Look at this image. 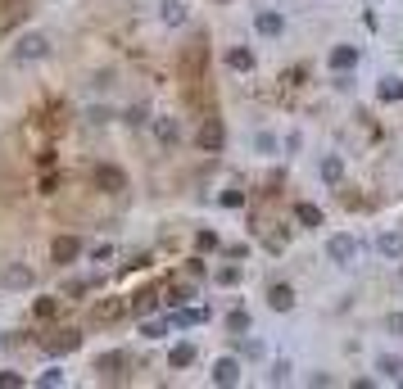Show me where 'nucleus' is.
I'll return each instance as SVG.
<instances>
[{
  "label": "nucleus",
  "instance_id": "nucleus-1",
  "mask_svg": "<svg viewBox=\"0 0 403 389\" xmlns=\"http://www.w3.org/2000/svg\"><path fill=\"white\" fill-rule=\"evenodd\" d=\"M327 258L340 263V267H349V263L358 258V236H349V231H336V236L327 240Z\"/></svg>",
  "mask_w": 403,
  "mask_h": 389
},
{
  "label": "nucleus",
  "instance_id": "nucleus-2",
  "mask_svg": "<svg viewBox=\"0 0 403 389\" xmlns=\"http://www.w3.org/2000/svg\"><path fill=\"white\" fill-rule=\"evenodd\" d=\"M96 186L105 194H122V190H127V173H122L118 163H100V168H96Z\"/></svg>",
  "mask_w": 403,
  "mask_h": 389
},
{
  "label": "nucleus",
  "instance_id": "nucleus-3",
  "mask_svg": "<svg viewBox=\"0 0 403 389\" xmlns=\"http://www.w3.org/2000/svg\"><path fill=\"white\" fill-rule=\"evenodd\" d=\"M45 50H50V41H45L41 32H28L14 45V59H19V64H32V59H45Z\"/></svg>",
  "mask_w": 403,
  "mask_h": 389
},
{
  "label": "nucleus",
  "instance_id": "nucleus-4",
  "mask_svg": "<svg viewBox=\"0 0 403 389\" xmlns=\"http://www.w3.org/2000/svg\"><path fill=\"white\" fill-rule=\"evenodd\" d=\"M41 348L45 353H73V348H82V331H73V326H68V331H50V335L41 340Z\"/></svg>",
  "mask_w": 403,
  "mask_h": 389
},
{
  "label": "nucleus",
  "instance_id": "nucleus-5",
  "mask_svg": "<svg viewBox=\"0 0 403 389\" xmlns=\"http://www.w3.org/2000/svg\"><path fill=\"white\" fill-rule=\"evenodd\" d=\"M199 150L204 154H218L222 150V141H227V131H222V118H204V127H199Z\"/></svg>",
  "mask_w": 403,
  "mask_h": 389
},
{
  "label": "nucleus",
  "instance_id": "nucleus-6",
  "mask_svg": "<svg viewBox=\"0 0 403 389\" xmlns=\"http://www.w3.org/2000/svg\"><path fill=\"white\" fill-rule=\"evenodd\" d=\"M77 254H82V240H77V236H59L55 245H50V258H55L59 267H68V263H77Z\"/></svg>",
  "mask_w": 403,
  "mask_h": 389
},
{
  "label": "nucleus",
  "instance_id": "nucleus-7",
  "mask_svg": "<svg viewBox=\"0 0 403 389\" xmlns=\"http://www.w3.org/2000/svg\"><path fill=\"white\" fill-rule=\"evenodd\" d=\"M122 367H127V353H118V348H109V353H100V357H96V371H100L105 380H118Z\"/></svg>",
  "mask_w": 403,
  "mask_h": 389
},
{
  "label": "nucleus",
  "instance_id": "nucleus-8",
  "mask_svg": "<svg viewBox=\"0 0 403 389\" xmlns=\"http://www.w3.org/2000/svg\"><path fill=\"white\" fill-rule=\"evenodd\" d=\"M268 308H272V313H290V308H294V290H290V285H281V281L268 285Z\"/></svg>",
  "mask_w": 403,
  "mask_h": 389
},
{
  "label": "nucleus",
  "instance_id": "nucleus-9",
  "mask_svg": "<svg viewBox=\"0 0 403 389\" xmlns=\"http://www.w3.org/2000/svg\"><path fill=\"white\" fill-rule=\"evenodd\" d=\"M213 385H240V362L236 357H218V362H213Z\"/></svg>",
  "mask_w": 403,
  "mask_h": 389
},
{
  "label": "nucleus",
  "instance_id": "nucleus-10",
  "mask_svg": "<svg viewBox=\"0 0 403 389\" xmlns=\"http://www.w3.org/2000/svg\"><path fill=\"white\" fill-rule=\"evenodd\" d=\"M376 249H381V258H403V231H381Z\"/></svg>",
  "mask_w": 403,
  "mask_h": 389
},
{
  "label": "nucleus",
  "instance_id": "nucleus-11",
  "mask_svg": "<svg viewBox=\"0 0 403 389\" xmlns=\"http://www.w3.org/2000/svg\"><path fill=\"white\" fill-rule=\"evenodd\" d=\"M254 27H259L263 36H281V32H285V19H281L276 10H263L259 19H254Z\"/></svg>",
  "mask_w": 403,
  "mask_h": 389
},
{
  "label": "nucleus",
  "instance_id": "nucleus-12",
  "mask_svg": "<svg viewBox=\"0 0 403 389\" xmlns=\"http://www.w3.org/2000/svg\"><path fill=\"white\" fill-rule=\"evenodd\" d=\"M353 64H358V45H336V50H331V68H336V73H349Z\"/></svg>",
  "mask_w": 403,
  "mask_h": 389
},
{
  "label": "nucleus",
  "instance_id": "nucleus-13",
  "mask_svg": "<svg viewBox=\"0 0 403 389\" xmlns=\"http://www.w3.org/2000/svg\"><path fill=\"white\" fill-rule=\"evenodd\" d=\"M154 131H159V141H164L168 150L182 141V122H177V118H154Z\"/></svg>",
  "mask_w": 403,
  "mask_h": 389
},
{
  "label": "nucleus",
  "instance_id": "nucleus-14",
  "mask_svg": "<svg viewBox=\"0 0 403 389\" xmlns=\"http://www.w3.org/2000/svg\"><path fill=\"white\" fill-rule=\"evenodd\" d=\"M159 19H164L168 27H182V23L190 19V14H186V5H182V0H164V5H159Z\"/></svg>",
  "mask_w": 403,
  "mask_h": 389
},
{
  "label": "nucleus",
  "instance_id": "nucleus-15",
  "mask_svg": "<svg viewBox=\"0 0 403 389\" xmlns=\"http://www.w3.org/2000/svg\"><path fill=\"white\" fill-rule=\"evenodd\" d=\"M322 181L327 186L345 181V159H340V154H327V159H322Z\"/></svg>",
  "mask_w": 403,
  "mask_h": 389
},
{
  "label": "nucleus",
  "instance_id": "nucleus-16",
  "mask_svg": "<svg viewBox=\"0 0 403 389\" xmlns=\"http://www.w3.org/2000/svg\"><path fill=\"white\" fill-rule=\"evenodd\" d=\"M376 371H381L385 380H394V385H403V357H390V353H381V357H376Z\"/></svg>",
  "mask_w": 403,
  "mask_h": 389
},
{
  "label": "nucleus",
  "instance_id": "nucleus-17",
  "mask_svg": "<svg viewBox=\"0 0 403 389\" xmlns=\"http://www.w3.org/2000/svg\"><path fill=\"white\" fill-rule=\"evenodd\" d=\"M294 222H299V227H322V208L299 199V204H294Z\"/></svg>",
  "mask_w": 403,
  "mask_h": 389
},
{
  "label": "nucleus",
  "instance_id": "nucleus-18",
  "mask_svg": "<svg viewBox=\"0 0 403 389\" xmlns=\"http://www.w3.org/2000/svg\"><path fill=\"white\" fill-rule=\"evenodd\" d=\"M122 313H127V308H122V299H105V303H96V322H100V326L118 322Z\"/></svg>",
  "mask_w": 403,
  "mask_h": 389
},
{
  "label": "nucleus",
  "instance_id": "nucleus-19",
  "mask_svg": "<svg viewBox=\"0 0 403 389\" xmlns=\"http://www.w3.org/2000/svg\"><path fill=\"white\" fill-rule=\"evenodd\" d=\"M227 68H236V73H254V50H245V45L227 50Z\"/></svg>",
  "mask_w": 403,
  "mask_h": 389
},
{
  "label": "nucleus",
  "instance_id": "nucleus-20",
  "mask_svg": "<svg viewBox=\"0 0 403 389\" xmlns=\"http://www.w3.org/2000/svg\"><path fill=\"white\" fill-rule=\"evenodd\" d=\"M376 96H381L385 104H394V100H403V77H385L381 87H376Z\"/></svg>",
  "mask_w": 403,
  "mask_h": 389
},
{
  "label": "nucleus",
  "instance_id": "nucleus-21",
  "mask_svg": "<svg viewBox=\"0 0 403 389\" xmlns=\"http://www.w3.org/2000/svg\"><path fill=\"white\" fill-rule=\"evenodd\" d=\"M227 331L231 335H245V331H250V313H245V308H231L227 313Z\"/></svg>",
  "mask_w": 403,
  "mask_h": 389
},
{
  "label": "nucleus",
  "instance_id": "nucleus-22",
  "mask_svg": "<svg viewBox=\"0 0 403 389\" xmlns=\"http://www.w3.org/2000/svg\"><path fill=\"white\" fill-rule=\"evenodd\" d=\"M168 362H173V367H190V362H195V344H173Z\"/></svg>",
  "mask_w": 403,
  "mask_h": 389
},
{
  "label": "nucleus",
  "instance_id": "nucleus-23",
  "mask_svg": "<svg viewBox=\"0 0 403 389\" xmlns=\"http://www.w3.org/2000/svg\"><path fill=\"white\" fill-rule=\"evenodd\" d=\"M204 317H208L204 308H186V313H177V317H173V326H199Z\"/></svg>",
  "mask_w": 403,
  "mask_h": 389
},
{
  "label": "nucleus",
  "instance_id": "nucleus-24",
  "mask_svg": "<svg viewBox=\"0 0 403 389\" xmlns=\"http://www.w3.org/2000/svg\"><path fill=\"white\" fill-rule=\"evenodd\" d=\"M154 303H159L154 294H131V313H136V317H145V313H154Z\"/></svg>",
  "mask_w": 403,
  "mask_h": 389
},
{
  "label": "nucleus",
  "instance_id": "nucleus-25",
  "mask_svg": "<svg viewBox=\"0 0 403 389\" xmlns=\"http://www.w3.org/2000/svg\"><path fill=\"white\" fill-rule=\"evenodd\" d=\"M5 285H32V271L28 267H5Z\"/></svg>",
  "mask_w": 403,
  "mask_h": 389
},
{
  "label": "nucleus",
  "instance_id": "nucleus-26",
  "mask_svg": "<svg viewBox=\"0 0 403 389\" xmlns=\"http://www.w3.org/2000/svg\"><path fill=\"white\" fill-rule=\"evenodd\" d=\"M36 317H41V322H50V317L59 313V299H36V308H32Z\"/></svg>",
  "mask_w": 403,
  "mask_h": 389
},
{
  "label": "nucleus",
  "instance_id": "nucleus-27",
  "mask_svg": "<svg viewBox=\"0 0 403 389\" xmlns=\"http://www.w3.org/2000/svg\"><path fill=\"white\" fill-rule=\"evenodd\" d=\"M141 335L145 340H164L168 335V322H141Z\"/></svg>",
  "mask_w": 403,
  "mask_h": 389
},
{
  "label": "nucleus",
  "instance_id": "nucleus-28",
  "mask_svg": "<svg viewBox=\"0 0 403 389\" xmlns=\"http://www.w3.org/2000/svg\"><path fill=\"white\" fill-rule=\"evenodd\" d=\"M199 64H204V50H199V45H190V50H186V73L195 77V73H199Z\"/></svg>",
  "mask_w": 403,
  "mask_h": 389
},
{
  "label": "nucleus",
  "instance_id": "nucleus-29",
  "mask_svg": "<svg viewBox=\"0 0 403 389\" xmlns=\"http://www.w3.org/2000/svg\"><path fill=\"white\" fill-rule=\"evenodd\" d=\"M64 380H68V376H64V367H50V371H41V385H45V389L64 385Z\"/></svg>",
  "mask_w": 403,
  "mask_h": 389
},
{
  "label": "nucleus",
  "instance_id": "nucleus-30",
  "mask_svg": "<svg viewBox=\"0 0 403 389\" xmlns=\"http://www.w3.org/2000/svg\"><path fill=\"white\" fill-rule=\"evenodd\" d=\"M213 281H218V285H240V267H218Z\"/></svg>",
  "mask_w": 403,
  "mask_h": 389
},
{
  "label": "nucleus",
  "instance_id": "nucleus-31",
  "mask_svg": "<svg viewBox=\"0 0 403 389\" xmlns=\"http://www.w3.org/2000/svg\"><path fill=\"white\" fill-rule=\"evenodd\" d=\"M28 380L19 376V371H0V389H23Z\"/></svg>",
  "mask_w": 403,
  "mask_h": 389
},
{
  "label": "nucleus",
  "instance_id": "nucleus-32",
  "mask_svg": "<svg viewBox=\"0 0 403 389\" xmlns=\"http://www.w3.org/2000/svg\"><path fill=\"white\" fill-rule=\"evenodd\" d=\"M91 258H96V263H109L113 258V245H96V249H91Z\"/></svg>",
  "mask_w": 403,
  "mask_h": 389
},
{
  "label": "nucleus",
  "instance_id": "nucleus-33",
  "mask_svg": "<svg viewBox=\"0 0 403 389\" xmlns=\"http://www.w3.org/2000/svg\"><path fill=\"white\" fill-rule=\"evenodd\" d=\"M195 245H199V249H218V236H213V231H199Z\"/></svg>",
  "mask_w": 403,
  "mask_h": 389
},
{
  "label": "nucleus",
  "instance_id": "nucleus-34",
  "mask_svg": "<svg viewBox=\"0 0 403 389\" xmlns=\"http://www.w3.org/2000/svg\"><path fill=\"white\" fill-rule=\"evenodd\" d=\"M55 190H59V177L45 173V177H41V194H55Z\"/></svg>",
  "mask_w": 403,
  "mask_h": 389
},
{
  "label": "nucleus",
  "instance_id": "nucleus-35",
  "mask_svg": "<svg viewBox=\"0 0 403 389\" xmlns=\"http://www.w3.org/2000/svg\"><path fill=\"white\" fill-rule=\"evenodd\" d=\"M222 204H227V208H240V204H245V194H240V190H227V194H222Z\"/></svg>",
  "mask_w": 403,
  "mask_h": 389
},
{
  "label": "nucleus",
  "instance_id": "nucleus-36",
  "mask_svg": "<svg viewBox=\"0 0 403 389\" xmlns=\"http://www.w3.org/2000/svg\"><path fill=\"white\" fill-rule=\"evenodd\" d=\"M281 380H290V362H276V371H272V385H281Z\"/></svg>",
  "mask_w": 403,
  "mask_h": 389
},
{
  "label": "nucleus",
  "instance_id": "nucleus-37",
  "mask_svg": "<svg viewBox=\"0 0 403 389\" xmlns=\"http://www.w3.org/2000/svg\"><path fill=\"white\" fill-rule=\"evenodd\" d=\"M390 331H394V335H403V313H394V317H390Z\"/></svg>",
  "mask_w": 403,
  "mask_h": 389
}]
</instances>
